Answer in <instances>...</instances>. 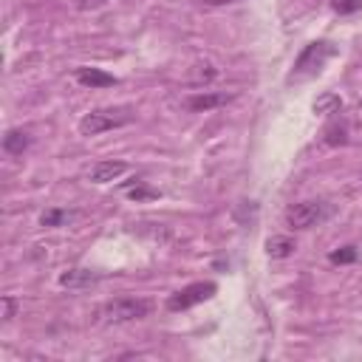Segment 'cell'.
Returning <instances> with one entry per match:
<instances>
[{
  "label": "cell",
  "mask_w": 362,
  "mask_h": 362,
  "mask_svg": "<svg viewBox=\"0 0 362 362\" xmlns=\"http://www.w3.org/2000/svg\"><path fill=\"white\" fill-rule=\"evenodd\" d=\"M133 110L130 107H102V110H90L79 119V133L82 136H99L105 130H113V127H122V124H130L133 122Z\"/></svg>",
  "instance_id": "cell-1"
},
{
  "label": "cell",
  "mask_w": 362,
  "mask_h": 362,
  "mask_svg": "<svg viewBox=\"0 0 362 362\" xmlns=\"http://www.w3.org/2000/svg\"><path fill=\"white\" fill-rule=\"evenodd\" d=\"M334 54H337V45H331V42H325V40L305 45V48H303V54H300V57H297V62H294L291 79H305V76H314V74H317V71L325 65V59H331Z\"/></svg>",
  "instance_id": "cell-2"
},
{
  "label": "cell",
  "mask_w": 362,
  "mask_h": 362,
  "mask_svg": "<svg viewBox=\"0 0 362 362\" xmlns=\"http://www.w3.org/2000/svg\"><path fill=\"white\" fill-rule=\"evenodd\" d=\"M153 311V303L150 300H139V297H116L110 300L105 308H102V317L105 322H133V320H141Z\"/></svg>",
  "instance_id": "cell-3"
},
{
  "label": "cell",
  "mask_w": 362,
  "mask_h": 362,
  "mask_svg": "<svg viewBox=\"0 0 362 362\" xmlns=\"http://www.w3.org/2000/svg\"><path fill=\"white\" fill-rule=\"evenodd\" d=\"M215 291H218V286H215L212 280L189 283V286H184L181 291H175V294L167 297V308H170V311H187V308H192V305L209 300Z\"/></svg>",
  "instance_id": "cell-4"
},
{
  "label": "cell",
  "mask_w": 362,
  "mask_h": 362,
  "mask_svg": "<svg viewBox=\"0 0 362 362\" xmlns=\"http://www.w3.org/2000/svg\"><path fill=\"white\" fill-rule=\"evenodd\" d=\"M328 215V206L322 201H303L286 209V223L291 229H311Z\"/></svg>",
  "instance_id": "cell-5"
},
{
  "label": "cell",
  "mask_w": 362,
  "mask_h": 362,
  "mask_svg": "<svg viewBox=\"0 0 362 362\" xmlns=\"http://www.w3.org/2000/svg\"><path fill=\"white\" fill-rule=\"evenodd\" d=\"M93 283H99V274L90 272V269H68V272L59 274V286L62 288L79 291V288H90Z\"/></svg>",
  "instance_id": "cell-6"
},
{
  "label": "cell",
  "mask_w": 362,
  "mask_h": 362,
  "mask_svg": "<svg viewBox=\"0 0 362 362\" xmlns=\"http://www.w3.org/2000/svg\"><path fill=\"white\" fill-rule=\"evenodd\" d=\"M74 76H76V82L85 85V88H110V85L119 82L113 74H107V71H102V68H76Z\"/></svg>",
  "instance_id": "cell-7"
},
{
  "label": "cell",
  "mask_w": 362,
  "mask_h": 362,
  "mask_svg": "<svg viewBox=\"0 0 362 362\" xmlns=\"http://www.w3.org/2000/svg\"><path fill=\"white\" fill-rule=\"evenodd\" d=\"M124 170H127L124 161H96V164L90 167V173H88V178H90L93 184H107V181H116Z\"/></svg>",
  "instance_id": "cell-8"
},
{
  "label": "cell",
  "mask_w": 362,
  "mask_h": 362,
  "mask_svg": "<svg viewBox=\"0 0 362 362\" xmlns=\"http://www.w3.org/2000/svg\"><path fill=\"white\" fill-rule=\"evenodd\" d=\"M294 249H297V243H294V238H288V235H272V238L266 240V255L274 257V260L291 257Z\"/></svg>",
  "instance_id": "cell-9"
},
{
  "label": "cell",
  "mask_w": 362,
  "mask_h": 362,
  "mask_svg": "<svg viewBox=\"0 0 362 362\" xmlns=\"http://www.w3.org/2000/svg\"><path fill=\"white\" fill-rule=\"evenodd\" d=\"M229 99H232V93H195V96H189L187 107L189 110H212V107L226 105Z\"/></svg>",
  "instance_id": "cell-10"
},
{
  "label": "cell",
  "mask_w": 362,
  "mask_h": 362,
  "mask_svg": "<svg viewBox=\"0 0 362 362\" xmlns=\"http://www.w3.org/2000/svg\"><path fill=\"white\" fill-rule=\"evenodd\" d=\"M28 133H23V130H8L6 136H3V150L8 153V156H20L25 147H28Z\"/></svg>",
  "instance_id": "cell-11"
},
{
  "label": "cell",
  "mask_w": 362,
  "mask_h": 362,
  "mask_svg": "<svg viewBox=\"0 0 362 362\" xmlns=\"http://www.w3.org/2000/svg\"><path fill=\"white\" fill-rule=\"evenodd\" d=\"M76 218V212H68V209H45L40 215V226H62V223H71Z\"/></svg>",
  "instance_id": "cell-12"
},
{
  "label": "cell",
  "mask_w": 362,
  "mask_h": 362,
  "mask_svg": "<svg viewBox=\"0 0 362 362\" xmlns=\"http://www.w3.org/2000/svg\"><path fill=\"white\" fill-rule=\"evenodd\" d=\"M339 107H342V102H339L337 93H322V96H317L314 105H311L314 113H339Z\"/></svg>",
  "instance_id": "cell-13"
},
{
  "label": "cell",
  "mask_w": 362,
  "mask_h": 362,
  "mask_svg": "<svg viewBox=\"0 0 362 362\" xmlns=\"http://www.w3.org/2000/svg\"><path fill=\"white\" fill-rule=\"evenodd\" d=\"M322 136H325V144H334V147L337 144H345L348 141V124L345 122H331Z\"/></svg>",
  "instance_id": "cell-14"
},
{
  "label": "cell",
  "mask_w": 362,
  "mask_h": 362,
  "mask_svg": "<svg viewBox=\"0 0 362 362\" xmlns=\"http://www.w3.org/2000/svg\"><path fill=\"white\" fill-rule=\"evenodd\" d=\"M215 76H218V71H215L209 62H198V65L192 68V82H198V85H201V82H212Z\"/></svg>",
  "instance_id": "cell-15"
},
{
  "label": "cell",
  "mask_w": 362,
  "mask_h": 362,
  "mask_svg": "<svg viewBox=\"0 0 362 362\" xmlns=\"http://www.w3.org/2000/svg\"><path fill=\"white\" fill-rule=\"evenodd\" d=\"M331 8L337 14H354L362 8V0H331Z\"/></svg>",
  "instance_id": "cell-16"
},
{
  "label": "cell",
  "mask_w": 362,
  "mask_h": 362,
  "mask_svg": "<svg viewBox=\"0 0 362 362\" xmlns=\"http://www.w3.org/2000/svg\"><path fill=\"white\" fill-rule=\"evenodd\" d=\"M127 195H130L133 201H150V198H158V189H150V187H144V184H136L133 189H127Z\"/></svg>",
  "instance_id": "cell-17"
},
{
  "label": "cell",
  "mask_w": 362,
  "mask_h": 362,
  "mask_svg": "<svg viewBox=\"0 0 362 362\" xmlns=\"http://www.w3.org/2000/svg\"><path fill=\"white\" fill-rule=\"evenodd\" d=\"M356 260V246H342L331 252V263H354Z\"/></svg>",
  "instance_id": "cell-18"
},
{
  "label": "cell",
  "mask_w": 362,
  "mask_h": 362,
  "mask_svg": "<svg viewBox=\"0 0 362 362\" xmlns=\"http://www.w3.org/2000/svg\"><path fill=\"white\" fill-rule=\"evenodd\" d=\"M0 305H3V322H8V320H11L14 314H17V300L6 294V297L0 300Z\"/></svg>",
  "instance_id": "cell-19"
},
{
  "label": "cell",
  "mask_w": 362,
  "mask_h": 362,
  "mask_svg": "<svg viewBox=\"0 0 362 362\" xmlns=\"http://www.w3.org/2000/svg\"><path fill=\"white\" fill-rule=\"evenodd\" d=\"M74 6H76L79 11H93V8L107 6V0H74Z\"/></svg>",
  "instance_id": "cell-20"
},
{
  "label": "cell",
  "mask_w": 362,
  "mask_h": 362,
  "mask_svg": "<svg viewBox=\"0 0 362 362\" xmlns=\"http://www.w3.org/2000/svg\"><path fill=\"white\" fill-rule=\"evenodd\" d=\"M201 3H206V6H223V3H235V0H201Z\"/></svg>",
  "instance_id": "cell-21"
}]
</instances>
